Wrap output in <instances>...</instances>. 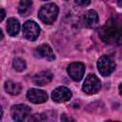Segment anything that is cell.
Instances as JSON below:
<instances>
[{
  "instance_id": "1",
  "label": "cell",
  "mask_w": 122,
  "mask_h": 122,
  "mask_svg": "<svg viewBox=\"0 0 122 122\" xmlns=\"http://www.w3.org/2000/svg\"><path fill=\"white\" fill-rule=\"evenodd\" d=\"M99 36L103 42L109 45H122V19L110 18L99 30Z\"/></svg>"
},
{
  "instance_id": "2",
  "label": "cell",
  "mask_w": 122,
  "mask_h": 122,
  "mask_svg": "<svg viewBox=\"0 0 122 122\" xmlns=\"http://www.w3.org/2000/svg\"><path fill=\"white\" fill-rule=\"evenodd\" d=\"M58 12H59V9L56 4L48 3L41 7V9L38 11V17L43 23L51 24L56 20Z\"/></svg>"
},
{
  "instance_id": "3",
  "label": "cell",
  "mask_w": 122,
  "mask_h": 122,
  "mask_svg": "<svg viewBox=\"0 0 122 122\" xmlns=\"http://www.w3.org/2000/svg\"><path fill=\"white\" fill-rule=\"evenodd\" d=\"M115 62L110 55H103L97 61V69L101 75L108 76L115 70Z\"/></svg>"
},
{
  "instance_id": "4",
  "label": "cell",
  "mask_w": 122,
  "mask_h": 122,
  "mask_svg": "<svg viewBox=\"0 0 122 122\" xmlns=\"http://www.w3.org/2000/svg\"><path fill=\"white\" fill-rule=\"evenodd\" d=\"M82 89L87 94H94L101 89V82L94 74H89L84 80Z\"/></svg>"
},
{
  "instance_id": "5",
  "label": "cell",
  "mask_w": 122,
  "mask_h": 122,
  "mask_svg": "<svg viewBox=\"0 0 122 122\" xmlns=\"http://www.w3.org/2000/svg\"><path fill=\"white\" fill-rule=\"evenodd\" d=\"M40 34V28L37 23L29 20L23 25V36L30 41H34Z\"/></svg>"
},
{
  "instance_id": "6",
  "label": "cell",
  "mask_w": 122,
  "mask_h": 122,
  "mask_svg": "<svg viewBox=\"0 0 122 122\" xmlns=\"http://www.w3.org/2000/svg\"><path fill=\"white\" fill-rule=\"evenodd\" d=\"M30 112V108L25 104H17L11 107L10 114L15 122H24Z\"/></svg>"
},
{
  "instance_id": "7",
  "label": "cell",
  "mask_w": 122,
  "mask_h": 122,
  "mask_svg": "<svg viewBox=\"0 0 122 122\" xmlns=\"http://www.w3.org/2000/svg\"><path fill=\"white\" fill-rule=\"evenodd\" d=\"M67 71L72 80L80 81L85 73V66L81 62H73L68 66Z\"/></svg>"
},
{
  "instance_id": "8",
  "label": "cell",
  "mask_w": 122,
  "mask_h": 122,
  "mask_svg": "<svg viewBox=\"0 0 122 122\" xmlns=\"http://www.w3.org/2000/svg\"><path fill=\"white\" fill-rule=\"evenodd\" d=\"M72 96V93L71 90L67 87H58L56 88L52 93H51V98L54 102L57 103H63L69 101Z\"/></svg>"
},
{
  "instance_id": "9",
  "label": "cell",
  "mask_w": 122,
  "mask_h": 122,
  "mask_svg": "<svg viewBox=\"0 0 122 122\" xmlns=\"http://www.w3.org/2000/svg\"><path fill=\"white\" fill-rule=\"evenodd\" d=\"M28 99L34 104H41L48 100V94L43 90L38 89H30L27 92Z\"/></svg>"
},
{
  "instance_id": "10",
  "label": "cell",
  "mask_w": 122,
  "mask_h": 122,
  "mask_svg": "<svg viewBox=\"0 0 122 122\" xmlns=\"http://www.w3.org/2000/svg\"><path fill=\"white\" fill-rule=\"evenodd\" d=\"M33 53L36 57L46 59L47 61H52L55 59V55H54L51 48L47 44H43V45H40L39 47H37L34 50Z\"/></svg>"
},
{
  "instance_id": "11",
  "label": "cell",
  "mask_w": 122,
  "mask_h": 122,
  "mask_svg": "<svg viewBox=\"0 0 122 122\" xmlns=\"http://www.w3.org/2000/svg\"><path fill=\"white\" fill-rule=\"evenodd\" d=\"M52 77H53V74L50 71H43L36 73L32 77V82L37 86H44L51 82Z\"/></svg>"
},
{
  "instance_id": "12",
  "label": "cell",
  "mask_w": 122,
  "mask_h": 122,
  "mask_svg": "<svg viewBox=\"0 0 122 122\" xmlns=\"http://www.w3.org/2000/svg\"><path fill=\"white\" fill-rule=\"evenodd\" d=\"M99 20L98 14L95 10H88L84 16H83V23L87 28H93L97 25Z\"/></svg>"
},
{
  "instance_id": "13",
  "label": "cell",
  "mask_w": 122,
  "mask_h": 122,
  "mask_svg": "<svg viewBox=\"0 0 122 122\" xmlns=\"http://www.w3.org/2000/svg\"><path fill=\"white\" fill-rule=\"evenodd\" d=\"M7 30L10 36H15L20 30V23L16 18H9L7 22Z\"/></svg>"
},
{
  "instance_id": "14",
  "label": "cell",
  "mask_w": 122,
  "mask_h": 122,
  "mask_svg": "<svg viewBox=\"0 0 122 122\" xmlns=\"http://www.w3.org/2000/svg\"><path fill=\"white\" fill-rule=\"evenodd\" d=\"M5 90L8 93L11 95H17L20 93L22 87L19 83H15L13 81H7L5 83Z\"/></svg>"
},
{
  "instance_id": "15",
  "label": "cell",
  "mask_w": 122,
  "mask_h": 122,
  "mask_svg": "<svg viewBox=\"0 0 122 122\" xmlns=\"http://www.w3.org/2000/svg\"><path fill=\"white\" fill-rule=\"evenodd\" d=\"M32 2L31 1H27V0H22L19 3V7H18V11L20 14L22 15H27L30 11V8H31Z\"/></svg>"
},
{
  "instance_id": "16",
  "label": "cell",
  "mask_w": 122,
  "mask_h": 122,
  "mask_svg": "<svg viewBox=\"0 0 122 122\" xmlns=\"http://www.w3.org/2000/svg\"><path fill=\"white\" fill-rule=\"evenodd\" d=\"M41 117L44 122H55L57 114L55 111H47L41 114Z\"/></svg>"
},
{
  "instance_id": "17",
  "label": "cell",
  "mask_w": 122,
  "mask_h": 122,
  "mask_svg": "<svg viewBox=\"0 0 122 122\" xmlns=\"http://www.w3.org/2000/svg\"><path fill=\"white\" fill-rule=\"evenodd\" d=\"M12 67L17 71H23L26 70V62L23 59H21L19 57H16L12 61Z\"/></svg>"
},
{
  "instance_id": "18",
  "label": "cell",
  "mask_w": 122,
  "mask_h": 122,
  "mask_svg": "<svg viewBox=\"0 0 122 122\" xmlns=\"http://www.w3.org/2000/svg\"><path fill=\"white\" fill-rule=\"evenodd\" d=\"M41 121H42V117L40 114H37V113L32 114L28 120V122H41Z\"/></svg>"
},
{
  "instance_id": "19",
  "label": "cell",
  "mask_w": 122,
  "mask_h": 122,
  "mask_svg": "<svg viewBox=\"0 0 122 122\" xmlns=\"http://www.w3.org/2000/svg\"><path fill=\"white\" fill-rule=\"evenodd\" d=\"M61 122H76V121H75L72 117L68 116L67 114L63 113V114L61 115Z\"/></svg>"
},
{
  "instance_id": "20",
  "label": "cell",
  "mask_w": 122,
  "mask_h": 122,
  "mask_svg": "<svg viewBox=\"0 0 122 122\" xmlns=\"http://www.w3.org/2000/svg\"><path fill=\"white\" fill-rule=\"evenodd\" d=\"M75 4L79 6H88L91 4V1H80V0H75Z\"/></svg>"
},
{
  "instance_id": "21",
  "label": "cell",
  "mask_w": 122,
  "mask_h": 122,
  "mask_svg": "<svg viewBox=\"0 0 122 122\" xmlns=\"http://www.w3.org/2000/svg\"><path fill=\"white\" fill-rule=\"evenodd\" d=\"M5 15H6V12H5L4 9H0V21H2L4 19Z\"/></svg>"
},
{
  "instance_id": "22",
  "label": "cell",
  "mask_w": 122,
  "mask_h": 122,
  "mask_svg": "<svg viewBox=\"0 0 122 122\" xmlns=\"http://www.w3.org/2000/svg\"><path fill=\"white\" fill-rule=\"evenodd\" d=\"M119 92H120V95L122 96V83L119 85Z\"/></svg>"
},
{
  "instance_id": "23",
  "label": "cell",
  "mask_w": 122,
  "mask_h": 122,
  "mask_svg": "<svg viewBox=\"0 0 122 122\" xmlns=\"http://www.w3.org/2000/svg\"><path fill=\"white\" fill-rule=\"evenodd\" d=\"M0 32H1V40H2V39H3V37H4V34H3V31H2L1 30H0Z\"/></svg>"
},
{
  "instance_id": "24",
  "label": "cell",
  "mask_w": 122,
  "mask_h": 122,
  "mask_svg": "<svg viewBox=\"0 0 122 122\" xmlns=\"http://www.w3.org/2000/svg\"><path fill=\"white\" fill-rule=\"evenodd\" d=\"M106 122H119V121H111L110 120V121H106Z\"/></svg>"
}]
</instances>
